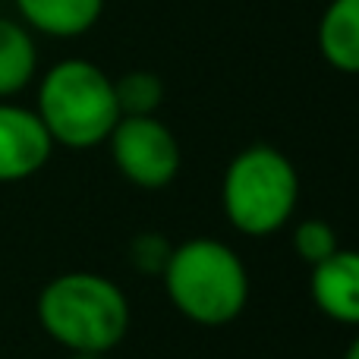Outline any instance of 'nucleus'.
Returning a JSON list of instances; mask_svg holds the SVG:
<instances>
[{
    "label": "nucleus",
    "mask_w": 359,
    "mask_h": 359,
    "mask_svg": "<svg viewBox=\"0 0 359 359\" xmlns=\"http://www.w3.org/2000/svg\"><path fill=\"white\" fill-rule=\"evenodd\" d=\"M312 303L325 318L359 328V249H337L312 268Z\"/></svg>",
    "instance_id": "7"
},
{
    "label": "nucleus",
    "mask_w": 359,
    "mask_h": 359,
    "mask_svg": "<svg viewBox=\"0 0 359 359\" xmlns=\"http://www.w3.org/2000/svg\"><path fill=\"white\" fill-rule=\"evenodd\" d=\"M25 29L50 38H79L101 19L104 0H16Z\"/></svg>",
    "instance_id": "8"
},
{
    "label": "nucleus",
    "mask_w": 359,
    "mask_h": 359,
    "mask_svg": "<svg viewBox=\"0 0 359 359\" xmlns=\"http://www.w3.org/2000/svg\"><path fill=\"white\" fill-rule=\"evenodd\" d=\"M107 145L117 170L139 189H164L180 174V142L158 117H120Z\"/></svg>",
    "instance_id": "5"
},
{
    "label": "nucleus",
    "mask_w": 359,
    "mask_h": 359,
    "mask_svg": "<svg viewBox=\"0 0 359 359\" xmlns=\"http://www.w3.org/2000/svg\"><path fill=\"white\" fill-rule=\"evenodd\" d=\"M170 252H174V246H170L161 233H139V236H133V243H130L133 268L142 274H151V278H155V274L161 278L164 274V268H168V262H170Z\"/></svg>",
    "instance_id": "13"
},
{
    "label": "nucleus",
    "mask_w": 359,
    "mask_h": 359,
    "mask_svg": "<svg viewBox=\"0 0 359 359\" xmlns=\"http://www.w3.org/2000/svg\"><path fill=\"white\" fill-rule=\"evenodd\" d=\"M38 322L69 353H111L130 328V303L104 274L69 271L38 293Z\"/></svg>",
    "instance_id": "1"
},
{
    "label": "nucleus",
    "mask_w": 359,
    "mask_h": 359,
    "mask_svg": "<svg viewBox=\"0 0 359 359\" xmlns=\"http://www.w3.org/2000/svg\"><path fill=\"white\" fill-rule=\"evenodd\" d=\"M344 359H359V334L350 341V347H347V353H344Z\"/></svg>",
    "instance_id": "14"
},
{
    "label": "nucleus",
    "mask_w": 359,
    "mask_h": 359,
    "mask_svg": "<svg viewBox=\"0 0 359 359\" xmlns=\"http://www.w3.org/2000/svg\"><path fill=\"white\" fill-rule=\"evenodd\" d=\"M73 359H104V353H73Z\"/></svg>",
    "instance_id": "15"
},
{
    "label": "nucleus",
    "mask_w": 359,
    "mask_h": 359,
    "mask_svg": "<svg viewBox=\"0 0 359 359\" xmlns=\"http://www.w3.org/2000/svg\"><path fill=\"white\" fill-rule=\"evenodd\" d=\"M38 69V48L32 32L16 19L0 16V101L19 95Z\"/></svg>",
    "instance_id": "10"
},
{
    "label": "nucleus",
    "mask_w": 359,
    "mask_h": 359,
    "mask_svg": "<svg viewBox=\"0 0 359 359\" xmlns=\"http://www.w3.org/2000/svg\"><path fill=\"white\" fill-rule=\"evenodd\" d=\"M318 50L341 73H359V0H331L318 22Z\"/></svg>",
    "instance_id": "9"
},
{
    "label": "nucleus",
    "mask_w": 359,
    "mask_h": 359,
    "mask_svg": "<svg viewBox=\"0 0 359 359\" xmlns=\"http://www.w3.org/2000/svg\"><path fill=\"white\" fill-rule=\"evenodd\" d=\"M161 278L174 309L202 328L236 322L249 303V271L243 259L211 236H192L174 246Z\"/></svg>",
    "instance_id": "2"
},
{
    "label": "nucleus",
    "mask_w": 359,
    "mask_h": 359,
    "mask_svg": "<svg viewBox=\"0 0 359 359\" xmlns=\"http://www.w3.org/2000/svg\"><path fill=\"white\" fill-rule=\"evenodd\" d=\"M293 249H297V255L306 265L316 268L318 262L334 255L337 249H341V243H337V233L328 221L309 217V221H299L297 227H293Z\"/></svg>",
    "instance_id": "12"
},
{
    "label": "nucleus",
    "mask_w": 359,
    "mask_h": 359,
    "mask_svg": "<svg viewBox=\"0 0 359 359\" xmlns=\"http://www.w3.org/2000/svg\"><path fill=\"white\" fill-rule=\"evenodd\" d=\"M50 142L41 117L29 107L0 101V183L35 177L50 161Z\"/></svg>",
    "instance_id": "6"
},
{
    "label": "nucleus",
    "mask_w": 359,
    "mask_h": 359,
    "mask_svg": "<svg viewBox=\"0 0 359 359\" xmlns=\"http://www.w3.org/2000/svg\"><path fill=\"white\" fill-rule=\"evenodd\" d=\"M50 142L63 149H95L107 142L120 120L114 79L88 60H60L41 76L38 107Z\"/></svg>",
    "instance_id": "3"
},
{
    "label": "nucleus",
    "mask_w": 359,
    "mask_h": 359,
    "mask_svg": "<svg viewBox=\"0 0 359 359\" xmlns=\"http://www.w3.org/2000/svg\"><path fill=\"white\" fill-rule=\"evenodd\" d=\"M114 95H117L120 117H155L164 101V82L149 69H133L114 82Z\"/></svg>",
    "instance_id": "11"
},
{
    "label": "nucleus",
    "mask_w": 359,
    "mask_h": 359,
    "mask_svg": "<svg viewBox=\"0 0 359 359\" xmlns=\"http://www.w3.org/2000/svg\"><path fill=\"white\" fill-rule=\"evenodd\" d=\"M230 227L246 236H271L293 217L299 202V174L274 145H249L230 158L221 183Z\"/></svg>",
    "instance_id": "4"
}]
</instances>
